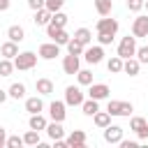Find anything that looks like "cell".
I'll return each mask as SVG.
<instances>
[{
	"label": "cell",
	"instance_id": "1",
	"mask_svg": "<svg viewBox=\"0 0 148 148\" xmlns=\"http://www.w3.org/2000/svg\"><path fill=\"white\" fill-rule=\"evenodd\" d=\"M37 53H32V51H23V53H18L16 58H14V67L18 69V72H28V69H32L35 65H37Z\"/></svg>",
	"mask_w": 148,
	"mask_h": 148
},
{
	"label": "cell",
	"instance_id": "2",
	"mask_svg": "<svg viewBox=\"0 0 148 148\" xmlns=\"http://www.w3.org/2000/svg\"><path fill=\"white\" fill-rule=\"evenodd\" d=\"M106 111H109L111 116H123V118H130V116H132V111H134V106H132V102L109 99V104H106Z\"/></svg>",
	"mask_w": 148,
	"mask_h": 148
},
{
	"label": "cell",
	"instance_id": "3",
	"mask_svg": "<svg viewBox=\"0 0 148 148\" xmlns=\"http://www.w3.org/2000/svg\"><path fill=\"white\" fill-rule=\"evenodd\" d=\"M118 56L125 60V58H132V56H136V37L132 35H127V37H123L120 39V44H118Z\"/></svg>",
	"mask_w": 148,
	"mask_h": 148
},
{
	"label": "cell",
	"instance_id": "4",
	"mask_svg": "<svg viewBox=\"0 0 148 148\" xmlns=\"http://www.w3.org/2000/svg\"><path fill=\"white\" fill-rule=\"evenodd\" d=\"M83 92H81V88L79 86H67L65 88V104L67 106H81L83 104Z\"/></svg>",
	"mask_w": 148,
	"mask_h": 148
},
{
	"label": "cell",
	"instance_id": "5",
	"mask_svg": "<svg viewBox=\"0 0 148 148\" xmlns=\"http://www.w3.org/2000/svg\"><path fill=\"white\" fill-rule=\"evenodd\" d=\"M130 130H132L141 141H146V139H148V120H146V118L134 116V118L130 120Z\"/></svg>",
	"mask_w": 148,
	"mask_h": 148
},
{
	"label": "cell",
	"instance_id": "6",
	"mask_svg": "<svg viewBox=\"0 0 148 148\" xmlns=\"http://www.w3.org/2000/svg\"><path fill=\"white\" fill-rule=\"evenodd\" d=\"M46 35L51 37V42H56V44H60V46H67V42L72 39V37L67 35V30H65V28H53L51 23L46 25Z\"/></svg>",
	"mask_w": 148,
	"mask_h": 148
},
{
	"label": "cell",
	"instance_id": "7",
	"mask_svg": "<svg viewBox=\"0 0 148 148\" xmlns=\"http://www.w3.org/2000/svg\"><path fill=\"white\" fill-rule=\"evenodd\" d=\"M37 56H39L42 60H53V58L60 56V44H56V42H46V44H42V46L37 49Z\"/></svg>",
	"mask_w": 148,
	"mask_h": 148
},
{
	"label": "cell",
	"instance_id": "8",
	"mask_svg": "<svg viewBox=\"0 0 148 148\" xmlns=\"http://www.w3.org/2000/svg\"><path fill=\"white\" fill-rule=\"evenodd\" d=\"M83 60L90 62V65H99V62L104 60V49H102V44H97V46H86Z\"/></svg>",
	"mask_w": 148,
	"mask_h": 148
},
{
	"label": "cell",
	"instance_id": "9",
	"mask_svg": "<svg viewBox=\"0 0 148 148\" xmlns=\"http://www.w3.org/2000/svg\"><path fill=\"white\" fill-rule=\"evenodd\" d=\"M49 116H51V120L62 123V120H65V116H67V104H65V102H60V99H53V102L49 104Z\"/></svg>",
	"mask_w": 148,
	"mask_h": 148
},
{
	"label": "cell",
	"instance_id": "10",
	"mask_svg": "<svg viewBox=\"0 0 148 148\" xmlns=\"http://www.w3.org/2000/svg\"><path fill=\"white\" fill-rule=\"evenodd\" d=\"M118 28H120V23H118L116 18H106V16H102V18L97 21V25H95L97 32H106V35H116Z\"/></svg>",
	"mask_w": 148,
	"mask_h": 148
},
{
	"label": "cell",
	"instance_id": "11",
	"mask_svg": "<svg viewBox=\"0 0 148 148\" xmlns=\"http://www.w3.org/2000/svg\"><path fill=\"white\" fill-rule=\"evenodd\" d=\"M109 95H111V88H109L106 83H90V88H88V97H92V99H97V102L106 99Z\"/></svg>",
	"mask_w": 148,
	"mask_h": 148
},
{
	"label": "cell",
	"instance_id": "12",
	"mask_svg": "<svg viewBox=\"0 0 148 148\" xmlns=\"http://www.w3.org/2000/svg\"><path fill=\"white\" fill-rule=\"evenodd\" d=\"M79 69H81V60H79V56H74V53H67V56L62 58V72L74 76Z\"/></svg>",
	"mask_w": 148,
	"mask_h": 148
},
{
	"label": "cell",
	"instance_id": "13",
	"mask_svg": "<svg viewBox=\"0 0 148 148\" xmlns=\"http://www.w3.org/2000/svg\"><path fill=\"white\" fill-rule=\"evenodd\" d=\"M104 141L106 143H120L123 141V127L120 125H106L104 127Z\"/></svg>",
	"mask_w": 148,
	"mask_h": 148
},
{
	"label": "cell",
	"instance_id": "14",
	"mask_svg": "<svg viewBox=\"0 0 148 148\" xmlns=\"http://www.w3.org/2000/svg\"><path fill=\"white\" fill-rule=\"evenodd\" d=\"M132 35L134 37H148V14L136 16L132 21Z\"/></svg>",
	"mask_w": 148,
	"mask_h": 148
},
{
	"label": "cell",
	"instance_id": "15",
	"mask_svg": "<svg viewBox=\"0 0 148 148\" xmlns=\"http://www.w3.org/2000/svg\"><path fill=\"white\" fill-rule=\"evenodd\" d=\"M65 141H67L69 148H83L86 146V132L83 130H74V132H69L65 136Z\"/></svg>",
	"mask_w": 148,
	"mask_h": 148
},
{
	"label": "cell",
	"instance_id": "16",
	"mask_svg": "<svg viewBox=\"0 0 148 148\" xmlns=\"http://www.w3.org/2000/svg\"><path fill=\"white\" fill-rule=\"evenodd\" d=\"M25 111H28V113H42V111H44V102H42V95H35V97H25Z\"/></svg>",
	"mask_w": 148,
	"mask_h": 148
},
{
	"label": "cell",
	"instance_id": "17",
	"mask_svg": "<svg viewBox=\"0 0 148 148\" xmlns=\"http://www.w3.org/2000/svg\"><path fill=\"white\" fill-rule=\"evenodd\" d=\"M0 56H2V58L14 60V58L18 56V44H16V42H12V39H7V42L0 46Z\"/></svg>",
	"mask_w": 148,
	"mask_h": 148
},
{
	"label": "cell",
	"instance_id": "18",
	"mask_svg": "<svg viewBox=\"0 0 148 148\" xmlns=\"http://www.w3.org/2000/svg\"><path fill=\"white\" fill-rule=\"evenodd\" d=\"M46 125H49V120H46L42 113H30V118H28V127H30V130L42 132V130H46Z\"/></svg>",
	"mask_w": 148,
	"mask_h": 148
},
{
	"label": "cell",
	"instance_id": "19",
	"mask_svg": "<svg viewBox=\"0 0 148 148\" xmlns=\"http://www.w3.org/2000/svg\"><path fill=\"white\" fill-rule=\"evenodd\" d=\"M139 69H141V62L136 60V56H132V58H125V62H123V72H125V74H130V76H136V74H139Z\"/></svg>",
	"mask_w": 148,
	"mask_h": 148
},
{
	"label": "cell",
	"instance_id": "20",
	"mask_svg": "<svg viewBox=\"0 0 148 148\" xmlns=\"http://www.w3.org/2000/svg\"><path fill=\"white\" fill-rule=\"evenodd\" d=\"M46 134L56 141V139H65V130H62V123H58V120H51L49 125H46Z\"/></svg>",
	"mask_w": 148,
	"mask_h": 148
},
{
	"label": "cell",
	"instance_id": "21",
	"mask_svg": "<svg viewBox=\"0 0 148 148\" xmlns=\"http://www.w3.org/2000/svg\"><path fill=\"white\" fill-rule=\"evenodd\" d=\"M51 16H53V12H49L46 7H42V9H37L35 12V25H49L51 23Z\"/></svg>",
	"mask_w": 148,
	"mask_h": 148
},
{
	"label": "cell",
	"instance_id": "22",
	"mask_svg": "<svg viewBox=\"0 0 148 148\" xmlns=\"http://www.w3.org/2000/svg\"><path fill=\"white\" fill-rule=\"evenodd\" d=\"M7 37H9L12 42L21 44V42L25 39V30H23L21 25H9V28H7Z\"/></svg>",
	"mask_w": 148,
	"mask_h": 148
},
{
	"label": "cell",
	"instance_id": "23",
	"mask_svg": "<svg viewBox=\"0 0 148 148\" xmlns=\"http://www.w3.org/2000/svg\"><path fill=\"white\" fill-rule=\"evenodd\" d=\"M35 88H37V95H51L53 92V81L51 79H37V83H35Z\"/></svg>",
	"mask_w": 148,
	"mask_h": 148
},
{
	"label": "cell",
	"instance_id": "24",
	"mask_svg": "<svg viewBox=\"0 0 148 148\" xmlns=\"http://www.w3.org/2000/svg\"><path fill=\"white\" fill-rule=\"evenodd\" d=\"M81 109H83V113H86V116H90V118H92V116L99 111V102H97V99H92V97H88V99H83Z\"/></svg>",
	"mask_w": 148,
	"mask_h": 148
},
{
	"label": "cell",
	"instance_id": "25",
	"mask_svg": "<svg viewBox=\"0 0 148 148\" xmlns=\"http://www.w3.org/2000/svg\"><path fill=\"white\" fill-rule=\"evenodd\" d=\"M92 123H95L99 130H104L106 125H111V113H109V111H97V113L92 116Z\"/></svg>",
	"mask_w": 148,
	"mask_h": 148
},
{
	"label": "cell",
	"instance_id": "26",
	"mask_svg": "<svg viewBox=\"0 0 148 148\" xmlns=\"http://www.w3.org/2000/svg\"><path fill=\"white\" fill-rule=\"evenodd\" d=\"M95 9L99 16H109L113 9V0H95Z\"/></svg>",
	"mask_w": 148,
	"mask_h": 148
},
{
	"label": "cell",
	"instance_id": "27",
	"mask_svg": "<svg viewBox=\"0 0 148 148\" xmlns=\"http://www.w3.org/2000/svg\"><path fill=\"white\" fill-rule=\"evenodd\" d=\"M74 39H79L81 44L90 46V42H92V32H90L88 28H79V30H74Z\"/></svg>",
	"mask_w": 148,
	"mask_h": 148
},
{
	"label": "cell",
	"instance_id": "28",
	"mask_svg": "<svg viewBox=\"0 0 148 148\" xmlns=\"http://www.w3.org/2000/svg\"><path fill=\"white\" fill-rule=\"evenodd\" d=\"M123 58L120 56H113V58H109V62H106V69L111 72V74H120L123 72Z\"/></svg>",
	"mask_w": 148,
	"mask_h": 148
},
{
	"label": "cell",
	"instance_id": "29",
	"mask_svg": "<svg viewBox=\"0 0 148 148\" xmlns=\"http://www.w3.org/2000/svg\"><path fill=\"white\" fill-rule=\"evenodd\" d=\"M7 92H9L12 99H23V97H25V86H23V83H12V86L7 88Z\"/></svg>",
	"mask_w": 148,
	"mask_h": 148
},
{
	"label": "cell",
	"instance_id": "30",
	"mask_svg": "<svg viewBox=\"0 0 148 148\" xmlns=\"http://www.w3.org/2000/svg\"><path fill=\"white\" fill-rule=\"evenodd\" d=\"M83 51H86V44H81L79 39H69L67 42V53H74V56H83Z\"/></svg>",
	"mask_w": 148,
	"mask_h": 148
},
{
	"label": "cell",
	"instance_id": "31",
	"mask_svg": "<svg viewBox=\"0 0 148 148\" xmlns=\"http://www.w3.org/2000/svg\"><path fill=\"white\" fill-rule=\"evenodd\" d=\"M23 143H25V146H39V143H42L39 132H37V130H28V132L23 134Z\"/></svg>",
	"mask_w": 148,
	"mask_h": 148
},
{
	"label": "cell",
	"instance_id": "32",
	"mask_svg": "<svg viewBox=\"0 0 148 148\" xmlns=\"http://www.w3.org/2000/svg\"><path fill=\"white\" fill-rule=\"evenodd\" d=\"M51 25H53V28H65V25H67V14H65L62 9H60V12H53Z\"/></svg>",
	"mask_w": 148,
	"mask_h": 148
},
{
	"label": "cell",
	"instance_id": "33",
	"mask_svg": "<svg viewBox=\"0 0 148 148\" xmlns=\"http://www.w3.org/2000/svg\"><path fill=\"white\" fill-rule=\"evenodd\" d=\"M14 69H16V67H14V60H9V58H0V76H12Z\"/></svg>",
	"mask_w": 148,
	"mask_h": 148
},
{
	"label": "cell",
	"instance_id": "34",
	"mask_svg": "<svg viewBox=\"0 0 148 148\" xmlns=\"http://www.w3.org/2000/svg\"><path fill=\"white\" fill-rule=\"evenodd\" d=\"M76 81H79V86H90L92 83V72L90 69H79L76 72Z\"/></svg>",
	"mask_w": 148,
	"mask_h": 148
},
{
	"label": "cell",
	"instance_id": "35",
	"mask_svg": "<svg viewBox=\"0 0 148 148\" xmlns=\"http://www.w3.org/2000/svg\"><path fill=\"white\" fill-rule=\"evenodd\" d=\"M21 146H25L23 143V136H18V134L7 136V148H21Z\"/></svg>",
	"mask_w": 148,
	"mask_h": 148
},
{
	"label": "cell",
	"instance_id": "36",
	"mask_svg": "<svg viewBox=\"0 0 148 148\" xmlns=\"http://www.w3.org/2000/svg\"><path fill=\"white\" fill-rule=\"evenodd\" d=\"M136 60L141 65H148V46H136Z\"/></svg>",
	"mask_w": 148,
	"mask_h": 148
},
{
	"label": "cell",
	"instance_id": "37",
	"mask_svg": "<svg viewBox=\"0 0 148 148\" xmlns=\"http://www.w3.org/2000/svg\"><path fill=\"white\" fill-rule=\"evenodd\" d=\"M65 5V0H46V9L49 12H60Z\"/></svg>",
	"mask_w": 148,
	"mask_h": 148
},
{
	"label": "cell",
	"instance_id": "38",
	"mask_svg": "<svg viewBox=\"0 0 148 148\" xmlns=\"http://www.w3.org/2000/svg\"><path fill=\"white\" fill-rule=\"evenodd\" d=\"M143 2L146 0H127V9L130 12H141L143 9Z\"/></svg>",
	"mask_w": 148,
	"mask_h": 148
},
{
	"label": "cell",
	"instance_id": "39",
	"mask_svg": "<svg viewBox=\"0 0 148 148\" xmlns=\"http://www.w3.org/2000/svg\"><path fill=\"white\" fill-rule=\"evenodd\" d=\"M113 37H116V35H106V32H97V42H99L102 46H106V44H111V42H113Z\"/></svg>",
	"mask_w": 148,
	"mask_h": 148
},
{
	"label": "cell",
	"instance_id": "40",
	"mask_svg": "<svg viewBox=\"0 0 148 148\" xmlns=\"http://www.w3.org/2000/svg\"><path fill=\"white\" fill-rule=\"evenodd\" d=\"M28 7H30L32 12H37V9L46 7V0H28Z\"/></svg>",
	"mask_w": 148,
	"mask_h": 148
},
{
	"label": "cell",
	"instance_id": "41",
	"mask_svg": "<svg viewBox=\"0 0 148 148\" xmlns=\"http://www.w3.org/2000/svg\"><path fill=\"white\" fill-rule=\"evenodd\" d=\"M7 146V130L0 125V148H5Z\"/></svg>",
	"mask_w": 148,
	"mask_h": 148
},
{
	"label": "cell",
	"instance_id": "42",
	"mask_svg": "<svg viewBox=\"0 0 148 148\" xmlns=\"http://www.w3.org/2000/svg\"><path fill=\"white\" fill-rule=\"evenodd\" d=\"M136 146H139L136 141H125V139L120 141V148H136Z\"/></svg>",
	"mask_w": 148,
	"mask_h": 148
},
{
	"label": "cell",
	"instance_id": "43",
	"mask_svg": "<svg viewBox=\"0 0 148 148\" xmlns=\"http://www.w3.org/2000/svg\"><path fill=\"white\" fill-rule=\"evenodd\" d=\"M7 97H9V92L0 88V104H5V102H7Z\"/></svg>",
	"mask_w": 148,
	"mask_h": 148
},
{
	"label": "cell",
	"instance_id": "44",
	"mask_svg": "<svg viewBox=\"0 0 148 148\" xmlns=\"http://www.w3.org/2000/svg\"><path fill=\"white\" fill-rule=\"evenodd\" d=\"M9 9V0H0V12H7Z\"/></svg>",
	"mask_w": 148,
	"mask_h": 148
},
{
	"label": "cell",
	"instance_id": "45",
	"mask_svg": "<svg viewBox=\"0 0 148 148\" xmlns=\"http://www.w3.org/2000/svg\"><path fill=\"white\" fill-rule=\"evenodd\" d=\"M143 9H146V12H148V0H146V2H143Z\"/></svg>",
	"mask_w": 148,
	"mask_h": 148
}]
</instances>
